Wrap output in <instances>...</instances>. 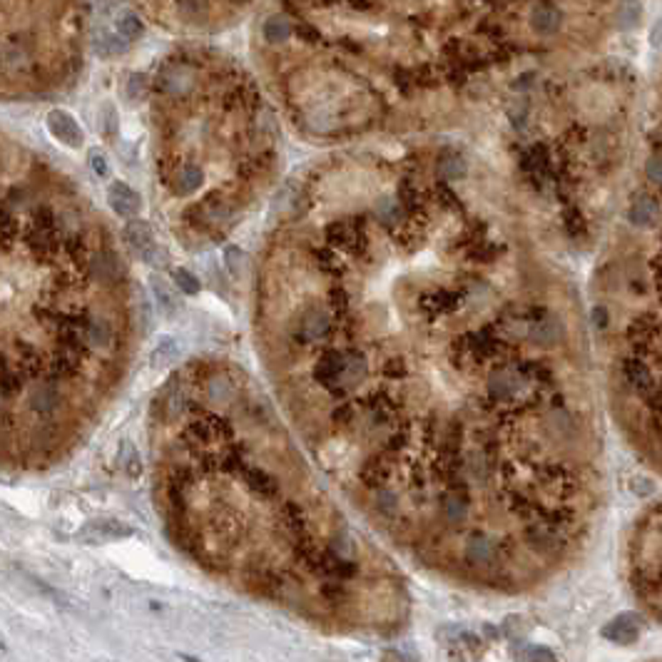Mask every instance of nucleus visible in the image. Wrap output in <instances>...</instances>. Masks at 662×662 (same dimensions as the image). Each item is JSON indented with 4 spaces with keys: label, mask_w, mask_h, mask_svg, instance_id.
<instances>
[{
    "label": "nucleus",
    "mask_w": 662,
    "mask_h": 662,
    "mask_svg": "<svg viewBox=\"0 0 662 662\" xmlns=\"http://www.w3.org/2000/svg\"><path fill=\"white\" fill-rule=\"evenodd\" d=\"M441 515H444L446 523L461 525L469 518V493H461V490H451L441 498Z\"/></svg>",
    "instance_id": "f8f14e48"
},
{
    "label": "nucleus",
    "mask_w": 662,
    "mask_h": 662,
    "mask_svg": "<svg viewBox=\"0 0 662 662\" xmlns=\"http://www.w3.org/2000/svg\"><path fill=\"white\" fill-rule=\"evenodd\" d=\"M264 38L269 43H286L291 38V23L286 16H271L269 21L264 23Z\"/></svg>",
    "instance_id": "412c9836"
},
{
    "label": "nucleus",
    "mask_w": 662,
    "mask_h": 662,
    "mask_svg": "<svg viewBox=\"0 0 662 662\" xmlns=\"http://www.w3.org/2000/svg\"><path fill=\"white\" fill-rule=\"evenodd\" d=\"M162 90L172 92V95H177V92H182V87L189 85V77H184L182 70H167L162 75Z\"/></svg>",
    "instance_id": "bb28decb"
},
{
    "label": "nucleus",
    "mask_w": 662,
    "mask_h": 662,
    "mask_svg": "<svg viewBox=\"0 0 662 662\" xmlns=\"http://www.w3.org/2000/svg\"><path fill=\"white\" fill-rule=\"evenodd\" d=\"M242 478H245V483L249 486L259 498H274V495L279 493V483H276L274 476H269L264 469L242 466Z\"/></svg>",
    "instance_id": "9b49d317"
},
{
    "label": "nucleus",
    "mask_w": 662,
    "mask_h": 662,
    "mask_svg": "<svg viewBox=\"0 0 662 662\" xmlns=\"http://www.w3.org/2000/svg\"><path fill=\"white\" fill-rule=\"evenodd\" d=\"M202 184H204V172L197 164H184V167H179V172L174 174V189H177L179 194L197 192Z\"/></svg>",
    "instance_id": "dca6fc26"
},
{
    "label": "nucleus",
    "mask_w": 662,
    "mask_h": 662,
    "mask_svg": "<svg viewBox=\"0 0 662 662\" xmlns=\"http://www.w3.org/2000/svg\"><path fill=\"white\" fill-rule=\"evenodd\" d=\"M403 212H406V207H403V204H396L393 199H381V202L376 204V219L383 227H388V230H396V227L401 225Z\"/></svg>",
    "instance_id": "a211bd4d"
},
{
    "label": "nucleus",
    "mask_w": 662,
    "mask_h": 662,
    "mask_svg": "<svg viewBox=\"0 0 662 662\" xmlns=\"http://www.w3.org/2000/svg\"><path fill=\"white\" fill-rule=\"evenodd\" d=\"M438 172L444 179H461L466 174V159L456 152H444L438 157Z\"/></svg>",
    "instance_id": "4be33fe9"
},
{
    "label": "nucleus",
    "mask_w": 662,
    "mask_h": 662,
    "mask_svg": "<svg viewBox=\"0 0 662 662\" xmlns=\"http://www.w3.org/2000/svg\"><path fill=\"white\" fill-rule=\"evenodd\" d=\"M209 393H212L214 398H227L232 393V388L227 381H212L209 383Z\"/></svg>",
    "instance_id": "c03bdc74"
},
{
    "label": "nucleus",
    "mask_w": 662,
    "mask_h": 662,
    "mask_svg": "<svg viewBox=\"0 0 662 662\" xmlns=\"http://www.w3.org/2000/svg\"><path fill=\"white\" fill-rule=\"evenodd\" d=\"M647 177H650L652 182L662 184V155H652V157L647 159Z\"/></svg>",
    "instance_id": "a19ab883"
},
{
    "label": "nucleus",
    "mask_w": 662,
    "mask_h": 662,
    "mask_svg": "<svg viewBox=\"0 0 662 662\" xmlns=\"http://www.w3.org/2000/svg\"><path fill=\"white\" fill-rule=\"evenodd\" d=\"M177 354H179L177 342H174V339H169V337H164V339H159L157 349H155L152 357H150V364H152L155 369L169 366V364L177 359Z\"/></svg>",
    "instance_id": "b1692460"
},
{
    "label": "nucleus",
    "mask_w": 662,
    "mask_h": 662,
    "mask_svg": "<svg viewBox=\"0 0 662 662\" xmlns=\"http://www.w3.org/2000/svg\"><path fill=\"white\" fill-rule=\"evenodd\" d=\"M296 33H299V35H304V38H309V40H316V38H319V33H316V30H309V28H304V26L296 28Z\"/></svg>",
    "instance_id": "49530a36"
},
{
    "label": "nucleus",
    "mask_w": 662,
    "mask_h": 662,
    "mask_svg": "<svg viewBox=\"0 0 662 662\" xmlns=\"http://www.w3.org/2000/svg\"><path fill=\"white\" fill-rule=\"evenodd\" d=\"M125 50H128V40H125L118 30L102 33V35L95 40V52L100 57H113V55H120V52H125Z\"/></svg>",
    "instance_id": "6ab92c4d"
},
{
    "label": "nucleus",
    "mask_w": 662,
    "mask_h": 662,
    "mask_svg": "<svg viewBox=\"0 0 662 662\" xmlns=\"http://www.w3.org/2000/svg\"><path fill=\"white\" fill-rule=\"evenodd\" d=\"M650 45L652 47H660L662 45V18L650 28Z\"/></svg>",
    "instance_id": "a18cd8bd"
},
{
    "label": "nucleus",
    "mask_w": 662,
    "mask_h": 662,
    "mask_svg": "<svg viewBox=\"0 0 662 662\" xmlns=\"http://www.w3.org/2000/svg\"><path fill=\"white\" fill-rule=\"evenodd\" d=\"M145 87H147V80H145L142 72H133V75H130V80H128V97L133 102L135 100H142Z\"/></svg>",
    "instance_id": "f704fd0d"
},
{
    "label": "nucleus",
    "mask_w": 662,
    "mask_h": 662,
    "mask_svg": "<svg viewBox=\"0 0 662 662\" xmlns=\"http://www.w3.org/2000/svg\"><path fill=\"white\" fill-rule=\"evenodd\" d=\"M436 199L441 202V207H446V209H461V199L456 197V192L446 182L436 184Z\"/></svg>",
    "instance_id": "c756f323"
},
{
    "label": "nucleus",
    "mask_w": 662,
    "mask_h": 662,
    "mask_svg": "<svg viewBox=\"0 0 662 662\" xmlns=\"http://www.w3.org/2000/svg\"><path fill=\"white\" fill-rule=\"evenodd\" d=\"M60 401H62L60 388H57L55 383H43V386H38L35 391L30 393V406L40 413H52L60 406Z\"/></svg>",
    "instance_id": "4468645a"
},
{
    "label": "nucleus",
    "mask_w": 662,
    "mask_h": 662,
    "mask_svg": "<svg viewBox=\"0 0 662 662\" xmlns=\"http://www.w3.org/2000/svg\"><path fill=\"white\" fill-rule=\"evenodd\" d=\"M321 595L331 602V605H342L344 600H349V590L342 585V580H331L321 588Z\"/></svg>",
    "instance_id": "cd10ccee"
},
{
    "label": "nucleus",
    "mask_w": 662,
    "mask_h": 662,
    "mask_svg": "<svg viewBox=\"0 0 662 662\" xmlns=\"http://www.w3.org/2000/svg\"><path fill=\"white\" fill-rule=\"evenodd\" d=\"M637 635H640V630H637V622L632 620V615L617 617L615 622L605 627V637L617 642V645H630V642L637 640Z\"/></svg>",
    "instance_id": "ddd939ff"
},
{
    "label": "nucleus",
    "mask_w": 662,
    "mask_h": 662,
    "mask_svg": "<svg viewBox=\"0 0 662 662\" xmlns=\"http://www.w3.org/2000/svg\"><path fill=\"white\" fill-rule=\"evenodd\" d=\"M87 162H90V169L97 174V177H107V172H110V167H107V159L102 152H97V150H90V155H87Z\"/></svg>",
    "instance_id": "4c0bfd02"
},
{
    "label": "nucleus",
    "mask_w": 662,
    "mask_h": 662,
    "mask_svg": "<svg viewBox=\"0 0 662 662\" xmlns=\"http://www.w3.org/2000/svg\"><path fill=\"white\" fill-rule=\"evenodd\" d=\"M326 240H329L331 249H344V252H352V254H361L369 245L364 219L359 217V219H354V222H347V219L331 222L329 230H326Z\"/></svg>",
    "instance_id": "f03ea898"
},
{
    "label": "nucleus",
    "mask_w": 662,
    "mask_h": 662,
    "mask_svg": "<svg viewBox=\"0 0 662 662\" xmlns=\"http://www.w3.org/2000/svg\"><path fill=\"white\" fill-rule=\"evenodd\" d=\"M561 23H563V16L561 11H558L556 6H550V3H540V6H535L533 11H530V28H533L538 35H556L558 30H561Z\"/></svg>",
    "instance_id": "9d476101"
},
{
    "label": "nucleus",
    "mask_w": 662,
    "mask_h": 662,
    "mask_svg": "<svg viewBox=\"0 0 662 662\" xmlns=\"http://www.w3.org/2000/svg\"><path fill=\"white\" fill-rule=\"evenodd\" d=\"M82 331H85V344L95 349H105L113 344V329L105 321H90Z\"/></svg>",
    "instance_id": "aec40b11"
},
{
    "label": "nucleus",
    "mask_w": 662,
    "mask_h": 662,
    "mask_svg": "<svg viewBox=\"0 0 662 662\" xmlns=\"http://www.w3.org/2000/svg\"><path fill=\"white\" fill-rule=\"evenodd\" d=\"M21 388V378H18V374L11 369V361H8V357H3V401H11L13 393Z\"/></svg>",
    "instance_id": "393cba45"
},
{
    "label": "nucleus",
    "mask_w": 662,
    "mask_h": 662,
    "mask_svg": "<svg viewBox=\"0 0 662 662\" xmlns=\"http://www.w3.org/2000/svg\"><path fill=\"white\" fill-rule=\"evenodd\" d=\"M398 202L406 207V212H413L418 204V194H416V187H413L408 179H403L401 187H398Z\"/></svg>",
    "instance_id": "72a5a7b5"
},
{
    "label": "nucleus",
    "mask_w": 662,
    "mask_h": 662,
    "mask_svg": "<svg viewBox=\"0 0 662 662\" xmlns=\"http://www.w3.org/2000/svg\"><path fill=\"white\" fill-rule=\"evenodd\" d=\"M314 257H316V264H319L321 271H326V274H337L339 262H337V257H334V252H331V247L329 249H316Z\"/></svg>",
    "instance_id": "2f4dec72"
},
{
    "label": "nucleus",
    "mask_w": 662,
    "mask_h": 662,
    "mask_svg": "<svg viewBox=\"0 0 662 662\" xmlns=\"http://www.w3.org/2000/svg\"><path fill=\"white\" fill-rule=\"evenodd\" d=\"M354 416H357V408H354L352 403H344V406H337L334 411H331V418H334V423H339V426L352 423Z\"/></svg>",
    "instance_id": "58836bf2"
},
{
    "label": "nucleus",
    "mask_w": 662,
    "mask_h": 662,
    "mask_svg": "<svg viewBox=\"0 0 662 662\" xmlns=\"http://www.w3.org/2000/svg\"><path fill=\"white\" fill-rule=\"evenodd\" d=\"M90 271L102 284H118L120 279H125V264L120 262V257L115 252H97V254H92Z\"/></svg>",
    "instance_id": "6e6552de"
},
{
    "label": "nucleus",
    "mask_w": 662,
    "mask_h": 662,
    "mask_svg": "<svg viewBox=\"0 0 662 662\" xmlns=\"http://www.w3.org/2000/svg\"><path fill=\"white\" fill-rule=\"evenodd\" d=\"M329 550H334V553H337V556H342V558H349V556H352V550H354V543H352V538H349V535L342 530L337 538L331 540V548Z\"/></svg>",
    "instance_id": "e433bc0d"
},
{
    "label": "nucleus",
    "mask_w": 662,
    "mask_h": 662,
    "mask_svg": "<svg viewBox=\"0 0 662 662\" xmlns=\"http://www.w3.org/2000/svg\"><path fill=\"white\" fill-rule=\"evenodd\" d=\"M329 309L331 311H347L349 309L347 289H342V286H334V289L329 291Z\"/></svg>",
    "instance_id": "c9c22d12"
},
{
    "label": "nucleus",
    "mask_w": 662,
    "mask_h": 662,
    "mask_svg": "<svg viewBox=\"0 0 662 662\" xmlns=\"http://www.w3.org/2000/svg\"><path fill=\"white\" fill-rule=\"evenodd\" d=\"M454 304H459V294H454L451 289L431 291V294L421 296V309L431 311V314H441V311H449Z\"/></svg>",
    "instance_id": "f3484780"
},
{
    "label": "nucleus",
    "mask_w": 662,
    "mask_h": 662,
    "mask_svg": "<svg viewBox=\"0 0 662 662\" xmlns=\"http://www.w3.org/2000/svg\"><path fill=\"white\" fill-rule=\"evenodd\" d=\"M225 259H227V267H230L232 271H240L242 264H245V252H242L240 247H227Z\"/></svg>",
    "instance_id": "ea45409f"
},
{
    "label": "nucleus",
    "mask_w": 662,
    "mask_h": 662,
    "mask_svg": "<svg viewBox=\"0 0 662 662\" xmlns=\"http://www.w3.org/2000/svg\"><path fill=\"white\" fill-rule=\"evenodd\" d=\"M107 204H110V209H115L120 217H135V214L140 212V207H142V197H140L128 182L115 179V182L107 187Z\"/></svg>",
    "instance_id": "423d86ee"
},
{
    "label": "nucleus",
    "mask_w": 662,
    "mask_h": 662,
    "mask_svg": "<svg viewBox=\"0 0 662 662\" xmlns=\"http://www.w3.org/2000/svg\"><path fill=\"white\" fill-rule=\"evenodd\" d=\"M347 366H349V352H337V349H326L319 357L314 366V378L321 388L331 391L337 398H344L349 393L347 388Z\"/></svg>",
    "instance_id": "f257e3e1"
},
{
    "label": "nucleus",
    "mask_w": 662,
    "mask_h": 662,
    "mask_svg": "<svg viewBox=\"0 0 662 662\" xmlns=\"http://www.w3.org/2000/svg\"><path fill=\"white\" fill-rule=\"evenodd\" d=\"M115 30H118L125 40H138V38L145 35L142 21H140L135 13H123V16H118V21H115Z\"/></svg>",
    "instance_id": "5701e85b"
},
{
    "label": "nucleus",
    "mask_w": 662,
    "mask_h": 662,
    "mask_svg": "<svg viewBox=\"0 0 662 662\" xmlns=\"http://www.w3.org/2000/svg\"><path fill=\"white\" fill-rule=\"evenodd\" d=\"M334 329V319L326 309H309L301 314L299 324L294 329V342L306 347V344H314L326 339Z\"/></svg>",
    "instance_id": "20e7f679"
},
{
    "label": "nucleus",
    "mask_w": 662,
    "mask_h": 662,
    "mask_svg": "<svg viewBox=\"0 0 662 662\" xmlns=\"http://www.w3.org/2000/svg\"><path fill=\"white\" fill-rule=\"evenodd\" d=\"M172 279H174V284H177V289H182L184 294H197L199 291V279L189 269H184V267L172 271Z\"/></svg>",
    "instance_id": "a878e982"
},
{
    "label": "nucleus",
    "mask_w": 662,
    "mask_h": 662,
    "mask_svg": "<svg viewBox=\"0 0 662 662\" xmlns=\"http://www.w3.org/2000/svg\"><path fill=\"white\" fill-rule=\"evenodd\" d=\"M120 464H123V469H128L133 476L140 473V459H138V451L133 449V444H123V449H120Z\"/></svg>",
    "instance_id": "7c9ffc66"
},
{
    "label": "nucleus",
    "mask_w": 662,
    "mask_h": 662,
    "mask_svg": "<svg viewBox=\"0 0 662 662\" xmlns=\"http://www.w3.org/2000/svg\"><path fill=\"white\" fill-rule=\"evenodd\" d=\"M123 237L130 245V249L138 252L145 262H152L155 252H157V245H155V235L147 222H142V219H130L128 225H125Z\"/></svg>",
    "instance_id": "0eeeda50"
},
{
    "label": "nucleus",
    "mask_w": 662,
    "mask_h": 662,
    "mask_svg": "<svg viewBox=\"0 0 662 662\" xmlns=\"http://www.w3.org/2000/svg\"><path fill=\"white\" fill-rule=\"evenodd\" d=\"M464 558H466V563L473 568L490 566L495 558V543L486 533H473L464 548Z\"/></svg>",
    "instance_id": "1a4fd4ad"
},
{
    "label": "nucleus",
    "mask_w": 662,
    "mask_h": 662,
    "mask_svg": "<svg viewBox=\"0 0 662 662\" xmlns=\"http://www.w3.org/2000/svg\"><path fill=\"white\" fill-rule=\"evenodd\" d=\"M45 123H47V130H50L52 138H55L57 142L65 145V147L77 150L82 142H85V133H82V128L77 125V120L72 118L70 113H65V110H50Z\"/></svg>",
    "instance_id": "39448f33"
},
{
    "label": "nucleus",
    "mask_w": 662,
    "mask_h": 662,
    "mask_svg": "<svg viewBox=\"0 0 662 662\" xmlns=\"http://www.w3.org/2000/svg\"><path fill=\"white\" fill-rule=\"evenodd\" d=\"M102 118H105V133L107 135H115V130H118V113H115L113 105H105L102 107Z\"/></svg>",
    "instance_id": "37998d69"
},
{
    "label": "nucleus",
    "mask_w": 662,
    "mask_h": 662,
    "mask_svg": "<svg viewBox=\"0 0 662 662\" xmlns=\"http://www.w3.org/2000/svg\"><path fill=\"white\" fill-rule=\"evenodd\" d=\"M376 508H378V513L381 515H396L398 513V500H396V495L391 493V490H378L376 493Z\"/></svg>",
    "instance_id": "c85d7f7f"
},
{
    "label": "nucleus",
    "mask_w": 662,
    "mask_h": 662,
    "mask_svg": "<svg viewBox=\"0 0 662 662\" xmlns=\"http://www.w3.org/2000/svg\"><path fill=\"white\" fill-rule=\"evenodd\" d=\"M383 374H386V376H391V378H401L403 374H406V364H403V359L401 357L388 359L386 366H383Z\"/></svg>",
    "instance_id": "79ce46f5"
},
{
    "label": "nucleus",
    "mask_w": 662,
    "mask_h": 662,
    "mask_svg": "<svg viewBox=\"0 0 662 662\" xmlns=\"http://www.w3.org/2000/svg\"><path fill=\"white\" fill-rule=\"evenodd\" d=\"M133 533L135 530L130 528V525L120 523V520H115V518H97L82 525L80 533H77V540L85 545H102V543H115V540L130 538Z\"/></svg>",
    "instance_id": "7ed1b4c3"
},
{
    "label": "nucleus",
    "mask_w": 662,
    "mask_h": 662,
    "mask_svg": "<svg viewBox=\"0 0 662 662\" xmlns=\"http://www.w3.org/2000/svg\"><path fill=\"white\" fill-rule=\"evenodd\" d=\"M152 286H155V296H157V304L162 306L164 311H172L174 309V296L169 294L167 284H164L162 279H157V276H152Z\"/></svg>",
    "instance_id": "473e14b6"
},
{
    "label": "nucleus",
    "mask_w": 662,
    "mask_h": 662,
    "mask_svg": "<svg viewBox=\"0 0 662 662\" xmlns=\"http://www.w3.org/2000/svg\"><path fill=\"white\" fill-rule=\"evenodd\" d=\"M640 18H642V6L637 0H620V3H617L615 23L620 30H625V33L635 30V28L640 26Z\"/></svg>",
    "instance_id": "2eb2a0df"
}]
</instances>
